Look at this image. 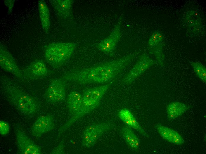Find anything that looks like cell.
<instances>
[{
	"label": "cell",
	"instance_id": "d4e9b609",
	"mask_svg": "<svg viewBox=\"0 0 206 154\" xmlns=\"http://www.w3.org/2000/svg\"><path fill=\"white\" fill-rule=\"evenodd\" d=\"M63 145L62 144H60L59 146H58L55 149V150H54V151L53 152V153H60L59 151H61L62 153V150H60V149H63ZM61 152V151H60Z\"/></svg>",
	"mask_w": 206,
	"mask_h": 154
},
{
	"label": "cell",
	"instance_id": "9c48e42d",
	"mask_svg": "<svg viewBox=\"0 0 206 154\" xmlns=\"http://www.w3.org/2000/svg\"><path fill=\"white\" fill-rule=\"evenodd\" d=\"M51 5L56 15L65 20H73L72 0H51Z\"/></svg>",
	"mask_w": 206,
	"mask_h": 154
},
{
	"label": "cell",
	"instance_id": "7402d4cb",
	"mask_svg": "<svg viewBox=\"0 0 206 154\" xmlns=\"http://www.w3.org/2000/svg\"><path fill=\"white\" fill-rule=\"evenodd\" d=\"M171 143L177 145L183 144L184 142V140L182 137L172 139L170 142Z\"/></svg>",
	"mask_w": 206,
	"mask_h": 154
},
{
	"label": "cell",
	"instance_id": "cb8c5ba5",
	"mask_svg": "<svg viewBox=\"0 0 206 154\" xmlns=\"http://www.w3.org/2000/svg\"><path fill=\"white\" fill-rule=\"evenodd\" d=\"M168 140L170 142L172 139L173 130L168 128Z\"/></svg>",
	"mask_w": 206,
	"mask_h": 154
},
{
	"label": "cell",
	"instance_id": "30bf717a",
	"mask_svg": "<svg viewBox=\"0 0 206 154\" xmlns=\"http://www.w3.org/2000/svg\"><path fill=\"white\" fill-rule=\"evenodd\" d=\"M53 117L50 115L42 116L36 121L31 129L32 135L39 137L51 130L53 128Z\"/></svg>",
	"mask_w": 206,
	"mask_h": 154
},
{
	"label": "cell",
	"instance_id": "5bb4252c",
	"mask_svg": "<svg viewBox=\"0 0 206 154\" xmlns=\"http://www.w3.org/2000/svg\"><path fill=\"white\" fill-rule=\"evenodd\" d=\"M194 72L197 76L205 83L206 82V69L202 64L198 62H191Z\"/></svg>",
	"mask_w": 206,
	"mask_h": 154
},
{
	"label": "cell",
	"instance_id": "3957f363",
	"mask_svg": "<svg viewBox=\"0 0 206 154\" xmlns=\"http://www.w3.org/2000/svg\"><path fill=\"white\" fill-rule=\"evenodd\" d=\"M123 15V14L120 15L117 24L110 35L97 45L98 49L105 54L112 56L115 53L117 44L121 37V26Z\"/></svg>",
	"mask_w": 206,
	"mask_h": 154
},
{
	"label": "cell",
	"instance_id": "d6986e66",
	"mask_svg": "<svg viewBox=\"0 0 206 154\" xmlns=\"http://www.w3.org/2000/svg\"><path fill=\"white\" fill-rule=\"evenodd\" d=\"M156 128L160 135L166 140L168 139V128L163 126L160 124L156 126Z\"/></svg>",
	"mask_w": 206,
	"mask_h": 154
},
{
	"label": "cell",
	"instance_id": "484cf974",
	"mask_svg": "<svg viewBox=\"0 0 206 154\" xmlns=\"http://www.w3.org/2000/svg\"><path fill=\"white\" fill-rule=\"evenodd\" d=\"M181 137H182L181 136L178 132L174 131V130L173 131V136L172 139L178 138H181Z\"/></svg>",
	"mask_w": 206,
	"mask_h": 154
},
{
	"label": "cell",
	"instance_id": "ba28073f",
	"mask_svg": "<svg viewBox=\"0 0 206 154\" xmlns=\"http://www.w3.org/2000/svg\"><path fill=\"white\" fill-rule=\"evenodd\" d=\"M22 72L24 78L35 80L46 77L48 74L49 70L43 61L37 60L26 67Z\"/></svg>",
	"mask_w": 206,
	"mask_h": 154
},
{
	"label": "cell",
	"instance_id": "277c9868",
	"mask_svg": "<svg viewBox=\"0 0 206 154\" xmlns=\"http://www.w3.org/2000/svg\"><path fill=\"white\" fill-rule=\"evenodd\" d=\"M0 66L5 71L10 73L19 79L24 77L15 59L6 46L0 42Z\"/></svg>",
	"mask_w": 206,
	"mask_h": 154
},
{
	"label": "cell",
	"instance_id": "7c38bea8",
	"mask_svg": "<svg viewBox=\"0 0 206 154\" xmlns=\"http://www.w3.org/2000/svg\"><path fill=\"white\" fill-rule=\"evenodd\" d=\"M190 106L184 103L178 102L169 104L167 107V113L169 119H173L181 116Z\"/></svg>",
	"mask_w": 206,
	"mask_h": 154
},
{
	"label": "cell",
	"instance_id": "4fadbf2b",
	"mask_svg": "<svg viewBox=\"0 0 206 154\" xmlns=\"http://www.w3.org/2000/svg\"><path fill=\"white\" fill-rule=\"evenodd\" d=\"M112 84V82L99 86L90 88L91 97L89 99L100 100L106 91Z\"/></svg>",
	"mask_w": 206,
	"mask_h": 154
},
{
	"label": "cell",
	"instance_id": "8fae6325",
	"mask_svg": "<svg viewBox=\"0 0 206 154\" xmlns=\"http://www.w3.org/2000/svg\"><path fill=\"white\" fill-rule=\"evenodd\" d=\"M38 9L42 28L45 32L47 33L50 25V16L48 7L43 0L38 1Z\"/></svg>",
	"mask_w": 206,
	"mask_h": 154
},
{
	"label": "cell",
	"instance_id": "ac0fdd59",
	"mask_svg": "<svg viewBox=\"0 0 206 154\" xmlns=\"http://www.w3.org/2000/svg\"><path fill=\"white\" fill-rule=\"evenodd\" d=\"M10 127L8 123L2 120L0 121V133L1 135L4 136L9 133Z\"/></svg>",
	"mask_w": 206,
	"mask_h": 154
},
{
	"label": "cell",
	"instance_id": "ffe728a7",
	"mask_svg": "<svg viewBox=\"0 0 206 154\" xmlns=\"http://www.w3.org/2000/svg\"><path fill=\"white\" fill-rule=\"evenodd\" d=\"M91 133L88 131L85 130L82 135V145L86 146V143L91 137Z\"/></svg>",
	"mask_w": 206,
	"mask_h": 154
},
{
	"label": "cell",
	"instance_id": "5b68a950",
	"mask_svg": "<svg viewBox=\"0 0 206 154\" xmlns=\"http://www.w3.org/2000/svg\"><path fill=\"white\" fill-rule=\"evenodd\" d=\"M65 97V85L62 78L52 81L45 93L47 102L54 104L63 100Z\"/></svg>",
	"mask_w": 206,
	"mask_h": 154
},
{
	"label": "cell",
	"instance_id": "603a6c76",
	"mask_svg": "<svg viewBox=\"0 0 206 154\" xmlns=\"http://www.w3.org/2000/svg\"><path fill=\"white\" fill-rule=\"evenodd\" d=\"M96 141V140L91 137L90 139L86 143V146L88 147L92 146L94 145Z\"/></svg>",
	"mask_w": 206,
	"mask_h": 154
},
{
	"label": "cell",
	"instance_id": "8992f818",
	"mask_svg": "<svg viewBox=\"0 0 206 154\" xmlns=\"http://www.w3.org/2000/svg\"><path fill=\"white\" fill-rule=\"evenodd\" d=\"M156 62L147 54H144L140 57L135 65L123 78V84H129L145 71Z\"/></svg>",
	"mask_w": 206,
	"mask_h": 154
},
{
	"label": "cell",
	"instance_id": "44dd1931",
	"mask_svg": "<svg viewBox=\"0 0 206 154\" xmlns=\"http://www.w3.org/2000/svg\"><path fill=\"white\" fill-rule=\"evenodd\" d=\"M5 5L8 8V14L11 13L14 4V0H5L4 1Z\"/></svg>",
	"mask_w": 206,
	"mask_h": 154
},
{
	"label": "cell",
	"instance_id": "9a60e30c",
	"mask_svg": "<svg viewBox=\"0 0 206 154\" xmlns=\"http://www.w3.org/2000/svg\"><path fill=\"white\" fill-rule=\"evenodd\" d=\"M111 127V125L109 123H101L91 125L88 127L85 130L91 133L101 130L105 131L110 129Z\"/></svg>",
	"mask_w": 206,
	"mask_h": 154
},
{
	"label": "cell",
	"instance_id": "6da1fadb",
	"mask_svg": "<svg viewBox=\"0 0 206 154\" xmlns=\"http://www.w3.org/2000/svg\"><path fill=\"white\" fill-rule=\"evenodd\" d=\"M0 85L8 100L18 110L26 115H32L38 110L39 105L32 96L22 89L6 75L1 74Z\"/></svg>",
	"mask_w": 206,
	"mask_h": 154
},
{
	"label": "cell",
	"instance_id": "2e32d148",
	"mask_svg": "<svg viewBox=\"0 0 206 154\" xmlns=\"http://www.w3.org/2000/svg\"><path fill=\"white\" fill-rule=\"evenodd\" d=\"M124 122L128 126L136 129L142 134L144 136L146 135V133L140 127L134 117H133L131 120L125 121Z\"/></svg>",
	"mask_w": 206,
	"mask_h": 154
},
{
	"label": "cell",
	"instance_id": "52a82bcc",
	"mask_svg": "<svg viewBox=\"0 0 206 154\" xmlns=\"http://www.w3.org/2000/svg\"><path fill=\"white\" fill-rule=\"evenodd\" d=\"M18 150L20 154H40L41 153L39 147L33 141L22 131L17 129L16 131Z\"/></svg>",
	"mask_w": 206,
	"mask_h": 154
},
{
	"label": "cell",
	"instance_id": "e0dca14e",
	"mask_svg": "<svg viewBox=\"0 0 206 154\" xmlns=\"http://www.w3.org/2000/svg\"><path fill=\"white\" fill-rule=\"evenodd\" d=\"M118 116L123 121L131 120L134 117L130 111L126 108L121 110L119 113Z\"/></svg>",
	"mask_w": 206,
	"mask_h": 154
},
{
	"label": "cell",
	"instance_id": "7a4b0ae2",
	"mask_svg": "<svg viewBox=\"0 0 206 154\" xmlns=\"http://www.w3.org/2000/svg\"><path fill=\"white\" fill-rule=\"evenodd\" d=\"M76 47L73 42H52L45 46L44 55L47 62L57 68L62 65L73 54Z\"/></svg>",
	"mask_w": 206,
	"mask_h": 154
}]
</instances>
